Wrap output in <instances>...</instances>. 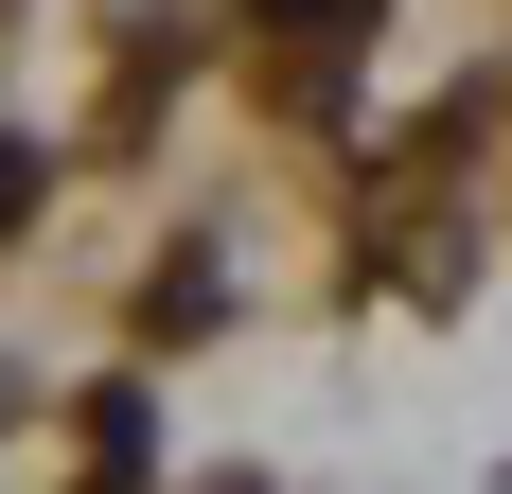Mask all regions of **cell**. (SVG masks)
<instances>
[{"mask_svg": "<svg viewBox=\"0 0 512 494\" xmlns=\"http://www.w3.org/2000/svg\"><path fill=\"white\" fill-rule=\"evenodd\" d=\"M0 212H18V159H0Z\"/></svg>", "mask_w": 512, "mask_h": 494, "instance_id": "1", "label": "cell"}]
</instances>
